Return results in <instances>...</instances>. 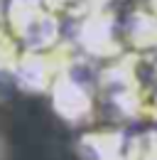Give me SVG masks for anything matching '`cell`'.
Returning <instances> with one entry per match:
<instances>
[{"mask_svg":"<svg viewBox=\"0 0 157 160\" xmlns=\"http://www.w3.org/2000/svg\"><path fill=\"white\" fill-rule=\"evenodd\" d=\"M83 160H130V145L118 133H93L81 140Z\"/></svg>","mask_w":157,"mask_h":160,"instance_id":"1","label":"cell"},{"mask_svg":"<svg viewBox=\"0 0 157 160\" xmlns=\"http://www.w3.org/2000/svg\"><path fill=\"white\" fill-rule=\"evenodd\" d=\"M130 160H157V136H145L130 143Z\"/></svg>","mask_w":157,"mask_h":160,"instance_id":"2","label":"cell"},{"mask_svg":"<svg viewBox=\"0 0 157 160\" xmlns=\"http://www.w3.org/2000/svg\"><path fill=\"white\" fill-rule=\"evenodd\" d=\"M0 160H2V145H0Z\"/></svg>","mask_w":157,"mask_h":160,"instance_id":"3","label":"cell"}]
</instances>
